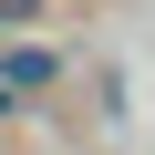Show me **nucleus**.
<instances>
[{
    "instance_id": "1",
    "label": "nucleus",
    "mask_w": 155,
    "mask_h": 155,
    "mask_svg": "<svg viewBox=\"0 0 155 155\" xmlns=\"http://www.w3.org/2000/svg\"><path fill=\"white\" fill-rule=\"evenodd\" d=\"M52 72H62V52H41V41L0 52V114H21V93H52Z\"/></svg>"
},
{
    "instance_id": "2",
    "label": "nucleus",
    "mask_w": 155,
    "mask_h": 155,
    "mask_svg": "<svg viewBox=\"0 0 155 155\" xmlns=\"http://www.w3.org/2000/svg\"><path fill=\"white\" fill-rule=\"evenodd\" d=\"M31 11H41V0H0V21H31Z\"/></svg>"
}]
</instances>
